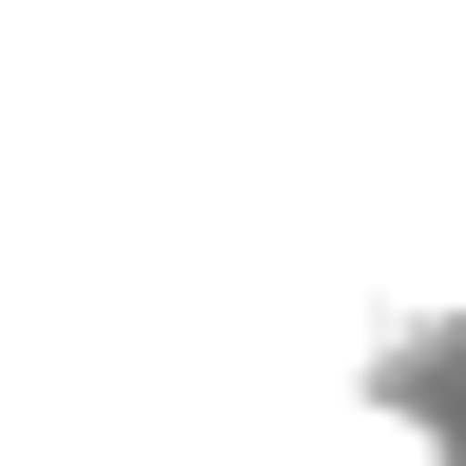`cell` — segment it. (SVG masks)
<instances>
[{
  "label": "cell",
  "instance_id": "1",
  "mask_svg": "<svg viewBox=\"0 0 466 466\" xmlns=\"http://www.w3.org/2000/svg\"><path fill=\"white\" fill-rule=\"evenodd\" d=\"M311 466H466V428H447V408H408V389H350L330 428H311Z\"/></svg>",
  "mask_w": 466,
  "mask_h": 466
}]
</instances>
